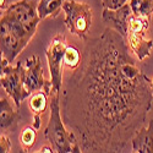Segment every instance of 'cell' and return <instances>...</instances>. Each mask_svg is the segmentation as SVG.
<instances>
[{"label": "cell", "instance_id": "obj_1", "mask_svg": "<svg viewBox=\"0 0 153 153\" xmlns=\"http://www.w3.org/2000/svg\"><path fill=\"white\" fill-rule=\"evenodd\" d=\"M85 42L80 65L62 82V120L82 152H123L152 108L151 80L115 30Z\"/></svg>", "mask_w": 153, "mask_h": 153}, {"label": "cell", "instance_id": "obj_2", "mask_svg": "<svg viewBox=\"0 0 153 153\" xmlns=\"http://www.w3.org/2000/svg\"><path fill=\"white\" fill-rule=\"evenodd\" d=\"M49 121L44 129V136L54 148L55 152L59 153H79L82 152L79 140L76 135L68 129L62 120L61 115V105H60V93L53 92L49 96Z\"/></svg>", "mask_w": 153, "mask_h": 153}, {"label": "cell", "instance_id": "obj_3", "mask_svg": "<svg viewBox=\"0 0 153 153\" xmlns=\"http://www.w3.org/2000/svg\"><path fill=\"white\" fill-rule=\"evenodd\" d=\"M0 23H1V36H0L3 53L1 58L6 59L11 64L27 47L36 32L28 30L20 21L5 11H1Z\"/></svg>", "mask_w": 153, "mask_h": 153}, {"label": "cell", "instance_id": "obj_4", "mask_svg": "<svg viewBox=\"0 0 153 153\" xmlns=\"http://www.w3.org/2000/svg\"><path fill=\"white\" fill-rule=\"evenodd\" d=\"M62 10L65 12V23L69 32L82 41H87L92 27L93 12L87 3L68 0L64 3Z\"/></svg>", "mask_w": 153, "mask_h": 153}, {"label": "cell", "instance_id": "obj_5", "mask_svg": "<svg viewBox=\"0 0 153 153\" xmlns=\"http://www.w3.org/2000/svg\"><path fill=\"white\" fill-rule=\"evenodd\" d=\"M22 61H19L16 66H11L6 59L1 58V76H0L1 88H4L7 96L12 99L16 109H20L22 102L31 96L25 88Z\"/></svg>", "mask_w": 153, "mask_h": 153}, {"label": "cell", "instance_id": "obj_6", "mask_svg": "<svg viewBox=\"0 0 153 153\" xmlns=\"http://www.w3.org/2000/svg\"><path fill=\"white\" fill-rule=\"evenodd\" d=\"M68 48L66 37L64 33H58L47 48V60L50 72V81L53 85V92L60 93L62 88V69H64V56Z\"/></svg>", "mask_w": 153, "mask_h": 153}, {"label": "cell", "instance_id": "obj_7", "mask_svg": "<svg viewBox=\"0 0 153 153\" xmlns=\"http://www.w3.org/2000/svg\"><path fill=\"white\" fill-rule=\"evenodd\" d=\"M23 83L30 94L37 91H44L48 96L53 93L52 81L44 79L42 61L37 55L27 58L23 64Z\"/></svg>", "mask_w": 153, "mask_h": 153}, {"label": "cell", "instance_id": "obj_8", "mask_svg": "<svg viewBox=\"0 0 153 153\" xmlns=\"http://www.w3.org/2000/svg\"><path fill=\"white\" fill-rule=\"evenodd\" d=\"M132 15V10L129 4H125L119 9L110 10L104 9L102 12L103 21L113 30L119 32L124 38H126L129 32V21Z\"/></svg>", "mask_w": 153, "mask_h": 153}, {"label": "cell", "instance_id": "obj_9", "mask_svg": "<svg viewBox=\"0 0 153 153\" xmlns=\"http://www.w3.org/2000/svg\"><path fill=\"white\" fill-rule=\"evenodd\" d=\"M21 121V114L19 109H14L6 97H0V129L1 134L14 131Z\"/></svg>", "mask_w": 153, "mask_h": 153}, {"label": "cell", "instance_id": "obj_10", "mask_svg": "<svg viewBox=\"0 0 153 153\" xmlns=\"http://www.w3.org/2000/svg\"><path fill=\"white\" fill-rule=\"evenodd\" d=\"M125 39L129 48L132 50V53H135L140 61H143L151 55L153 41L147 39L143 32H127Z\"/></svg>", "mask_w": 153, "mask_h": 153}, {"label": "cell", "instance_id": "obj_11", "mask_svg": "<svg viewBox=\"0 0 153 153\" xmlns=\"http://www.w3.org/2000/svg\"><path fill=\"white\" fill-rule=\"evenodd\" d=\"M132 152L153 153V120H149L147 127L140 129L131 140Z\"/></svg>", "mask_w": 153, "mask_h": 153}, {"label": "cell", "instance_id": "obj_12", "mask_svg": "<svg viewBox=\"0 0 153 153\" xmlns=\"http://www.w3.org/2000/svg\"><path fill=\"white\" fill-rule=\"evenodd\" d=\"M48 94L44 91H37L31 94L30 98V108L33 111V126L38 130L41 127L42 115L47 109L48 105Z\"/></svg>", "mask_w": 153, "mask_h": 153}, {"label": "cell", "instance_id": "obj_13", "mask_svg": "<svg viewBox=\"0 0 153 153\" xmlns=\"http://www.w3.org/2000/svg\"><path fill=\"white\" fill-rule=\"evenodd\" d=\"M65 0H39L37 6L38 15L42 20L47 17H56Z\"/></svg>", "mask_w": 153, "mask_h": 153}, {"label": "cell", "instance_id": "obj_14", "mask_svg": "<svg viewBox=\"0 0 153 153\" xmlns=\"http://www.w3.org/2000/svg\"><path fill=\"white\" fill-rule=\"evenodd\" d=\"M129 5L134 15L151 17L153 14V0H130Z\"/></svg>", "mask_w": 153, "mask_h": 153}, {"label": "cell", "instance_id": "obj_15", "mask_svg": "<svg viewBox=\"0 0 153 153\" xmlns=\"http://www.w3.org/2000/svg\"><path fill=\"white\" fill-rule=\"evenodd\" d=\"M80 62H81L80 50L74 45H68L65 56H64V66L68 70H75L80 65Z\"/></svg>", "mask_w": 153, "mask_h": 153}, {"label": "cell", "instance_id": "obj_16", "mask_svg": "<svg viewBox=\"0 0 153 153\" xmlns=\"http://www.w3.org/2000/svg\"><path fill=\"white\" fill-rule=\"evenodd\" d=\"M36 138H37V129L33 125L26 126L20 135V143L25 151H30L36 143Z\"/></svg>", "mask_w": 153, "mask_h": 153}, {"label": "cell", "instance_id": "obj_17", "mask_svg": "<svg viewBox=\"0 0 153 153\" xmlns=\"http://www.w3.org/2000/svg\"><path fill=\"white\" fill-rule=\"evenodd\" d=\"M149 20L151 17L137 16L132 14L129 21V32H143L145 33L147 28L149 27Z\"/></svg>", "mask_w": 153, "mask_h": 153}, {"label": "cell", "instance_id": "obj_18", "mask_svg": "<svg viewBox=\"0 0 153 153\" xmlns=\"http://www.w3.org/2000/svg\"><path fill=\"white\" fill-rule=\"evenodd\" d=\"M127 0H102V5L104 9H110V10H115L121 7L123 5L126 4Z\"/></svg>", "mask_w": 153, "mask_h": 153}, {"label": "cell", "instance_id": "obj_19", "mask_svg": "<svg viewBox=\"0 0 153 153\" xmlns=\"http://www.w3.org/2000/svg\"><path fill=\"white\" fill-rule=\"evenodd\" d=\"M11 151V141L6 134H1L0 136V152L7 153Z\"/></svg>", "mask_w": 153, "mask_h": 153}, {"label": "cell", "instance_id": "obj_20", "mask_svg": "<svg viewBox=\"0 0 153 153\" xmlns=\"http://www.w3.org/2000/svg\"><path fill=\"white\" fill-rule=\"evenodd\" d=\"M39 152H55V151H54V148H53L52 146H50V147H49V146H44V147L41 148Z\"/></svg>", "mask_w": 153, "mask_h": 153}, {"label": "cell", "instance_id": "obj_21", "mask_svg": "<svg viewBox=\"0 0 153 153\" xmlns=\"http://www.w3.org/2000/svg\"><path fill=\"white\" fill-rule=\"evenodd\" d=\"M0 7H1V11L6 9V0H0Z\"/></svg>", "mask_w": 153, "mask_h": 153}, {"label": "cell", "instance_id": "obj_22", "mask_svg": "<svg viewBox=\"0 0 153 153\" xmlns=\"http://www.w3.org/2000/svg\"><path fill=\"white\" fill-rule=\"evenodd\" d=\"M151 90H152V97H153V77L151 79Z\"/></svg>", "mask_w": 153, "mask_h": 153}]
</instances>
